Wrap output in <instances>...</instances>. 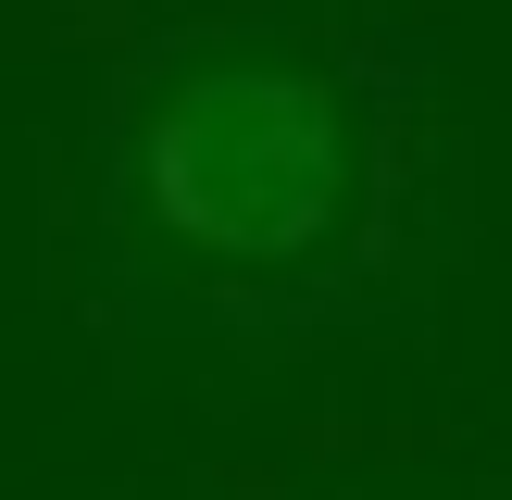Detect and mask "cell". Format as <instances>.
<instances>
[{"instance_id":"6da1fadb","label":"cell","mask_w":512,"mask_h":500,"mask_svg":"<svg viewBox=\"0 0 512 500\" xmlns=\"http://www.w3.org/2000/svg\"><path fill=\"white\" fill-rule=\"evenodd\" d=\"M438 250V50L388 13H213L100 113V275L213 350H338Z\"/></svg>"}]
</instances>
